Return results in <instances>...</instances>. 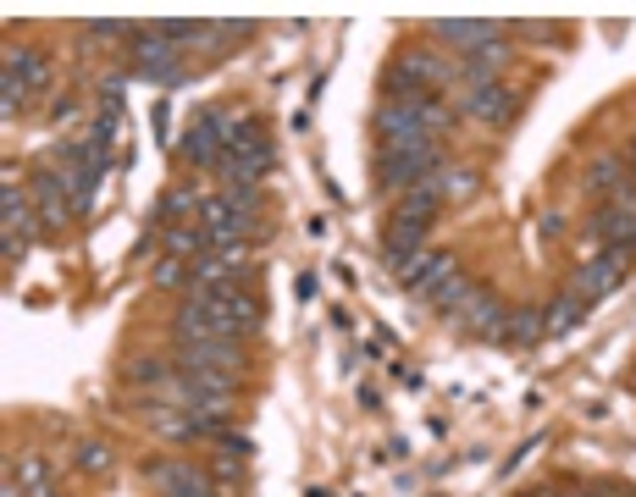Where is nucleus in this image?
Wrapping results in <instances>:
<instances>
[{
  "mask_svg": "<svg viewBox=\"0 0 636 497\" xmlns=\"http://www.w3.org/2000/svg\"><path fill=\"white\" fill-rule=\"evenodd\" d=\"M632 392H636V376H632Z\"/></svg>",
  "mask_w": 636,
  "mask_h": 497,
  "instance_id": "obj_31",
  "label": "nucleus"
},
{
  "mask_svg": "<svg viewBox=\"0 0 636 497\" xmlns=\"http://www.w3.org/2000/svg\"><path fill=\"white\" fill-rule=\"evenodd\" d=\"M199 210H205V199H199L194 188H166V193H160V205H156V227H160V232L188 227Z\"/></svg>",
  "mask_w": 636,
  "mask_h": 497,
  "instance_id": "obj_16",
  "label": "nucleus"
},
{
  "mask_svg": "<svg viewBox=\"0 0 636 497\" xmlns=\"http://www.w3.org/2000/svg\"><path fill=\"white\" fill-rule=\"evenodd\" d=\"M454 117L460 111L443 106L438 95H415V100H382L371 122H376L382 145H410V139H443Z\"/></svg>",
  "mask_w": 636,
  "mask_h": 497,
  "instance_id": "obj_1",
  "label": "nucleus"
},
{
  "mask_svg": "<svg viewBox=\"0 0 636 497\" xmlns=\"http://www.w3.org/2000/svg\"><path fill=\"white\" fill-rule=\"evenodd\" d=\"M454 327L471 331V337H487V342H503V331H509V316H503V305H498L487 288H477V294H471V305L454 316Z\"/></svg>",
  "mask_w": 636,
  "mask_h": 497,
  "instance_id": "obj_14",
  "label": "nucleus"
},
{
  "mask_svg": "<svg viewBox=\"0 0 636 497\" xmlns=\"http://www.w3.org/2000/svg\"><path fill=\"white\" fill-rule=\"evenodd\" d=\"M145 481L160 497H227L205 470H194L188 459H145Z\"/></svg>",
  "mask_w": 636,
  "mask_h": 497,
  "instance_id": "obj_5",
  "label": "nucleus"
},
{
  "mask_svg": "<svg viewBox=\"0 0 636 497\" xmlns=\"http://www.w3.org/2000/svg\"><path fill=\"white\" fill-rule=\"evenodd\" d=\"M454 111L481 122V128H503V122H515L520 100H515V89H503V83H481V89H460Z\"/></svg>",
  "mask_w": 636,
  "mask_h": 497,
  "instance_id": "obj_11",
  "label": "nucleus"
},
{
  "mask_svg": "<svg viewBox=\"0 0 636 497\" xmlns=\"http://www.w3.org/2000/svg\"><path fill=\"white\" fill-rule=\"evenodd\" d=\"M626 188H632V177H626V161H620V156H598V161L587 166V193H598L604 205L620 199Z\"/></svg>",
  "mask_w": 636,
  "mask_h": 497,
  "instance_id": "obj_17",
  "label": "nucleus"
},
{
  "mask_svg": "<svg viewBox=\"0 0 636 497\" xmlns=\"http://www.w3.org/2000/svg\"><path fill=\"white\" fill-rule=\"evenodd\" d=\"M45 497H56V493H45Z\"/></svg>",
  "mask_w": 636,
  "mask_h": 497,
  "instance_id": "obj_32",
  "label": "nucleus"
},
{
  "mask_svg": "<svg viewBox=\"0 0 636 497\" xmlns=\"http://www.w3.org/2000/svg\"><path fill=\"white\" fill-rule=\"evenodd\" d=\"M134 387H150V392H160L172 376H177V365H166V359H128V370H123Z\"/></svg>",
  "mask_w": 636,
  "mask_h": 497,
  "instance_id": "obj_23",
  "label": "nucleus"
},
{
  "mask_svg": "<svg viewBox=\"0 0 636 497\" xmlns=\"http://www.w3.org/2000/svg\"><path fill=\"white\" fill-rule=\"evenodd\" d=\"M22 100H28V89H22V83H11V78H0V117H6V122L22 111Z\"/></svg>",
  "mask_w": 636,
  "mask_h": 497,
  "instance_id": "obj_28",
  "label": "nucleus"
},
{
  "mask_svg": "<svg viewBox=\"0 0 636 497\" xmlns=\"http://www.w3.org/2000/svg\"><path fill=\"white\" fill-rule=\"evenodd\" d=\"M199 227L211 232V243H216V249H227V243H249V238L261 232V216H249V210H238V205H227V199L216 193V199H205Z\"/></svg>",
  "mask_w": 636,
  "mask_h": 497,
  "instance_id": "obj_9",
  "label": "nucleus"
},
{
  "mask_svg": "<svg viewBox=\"0 0 636 497\" xmlns=\"http://www.w3.org/2000/svg\"><path fill=\"white\" fill-rule=\"evenodd\" d=\"M471 294H477V282H466V277H449V282L432 294V305H438L443 316H460V310L471 305Z\"/></svg>",
  "mask_w": 636,
  "mask_h": 497,
  "instance_id": "obj_25",
  "label": "nucleus"
},
{
  "mask_svg": "<svg viewBox=\"0 0 636 497\" xmlns=\"http://www.w3.org/2000/svg\"><path fill=\"white\" fill-rule=\"evenodd\" d=\"M150 282H156L160 294H177V288H194V260H177V255H166V260H156V271H150Z\"/></svg>",
  "mask_w": 636,
  "mask_h": 497,
  "instance_id": "obj_22",
  "label": "nucleus"
},
{
  "mask_svg": "<svg viewBox=\"0 0 636 497\" xmlns=\"http://www.w3.org/2000/svg\"><path fill=\"white\" fill-rule=\"evenodd\" d=\"M587 232H593V243L609 255V249H620V255H636V182L620 193V199H609V205H598V216L587 221Z\"/></svg>",
  "mask_w": 636,
  "mask_h": 497,
  "instance_id": "obj_3",
  "label": "nucleus"
},
{
  "mask_svg": "<svg viewBox=\"0 0 636 497\" xmlns=\"http://www.w3.org/2000/svg\"><path fill=\"white\" fill-rule=\"evenodd\" d=\"M0 78H11V83H22V89H39V83H45V56H39V50L11 44V50H6V61H0Z\"/></svg>",
  "mask_w": 636,
  "mask_h": 497,
  "instance_id": "obj_19",
  "label": "nucleus"
},
{
  "mask_svg": "<svg viewBox=\"0 0 636 497\" xmlns=\"http://www.w3.org/2000/svg\"><path fill=\"white\" fill-rule=\"evenodd\" d=\"M565 497H598V493H593V487H570Z\"/></svg>",
  "mask_w": 636,
  "mask_h": 497,
  "instance_id": "obj_29",
  "label": "nucleus"
},
{
  "mask_svg": "<svg viewBox=\"0 0 636 497\" xmlns=\"http://www.w3.org/2000/svg\"><path fill=\"white\" fill-rule=\"evenodd\" d=\"M626 497H636V493H626Z\"/></svg>",
  "mask_w": 636,
  "mask_h": 497,
  "instance_id": "obj_33",
  "label": "nucleus"
},
{
  "mask_svg": "<svg viewBox=\"0 0 636 497\" xmlns=\"http://www.w3.org/2000/svg\"><path fill=\"white\" fill-rule=\"evenodd\" d=\"M227 133H233V117H227V111H199V122L183 133L177 156L188 166H222V156H227Z\"/></svg>",
  "mask_w": 636,
  "mask_h": 497,
  "instance_id": "obj_6",
  "label": "nucleus"
},
{
  "mask_svg": "<svg viewBox=\"0 0 636 497\" xmlns=\"http://www.w3.org/2000/svg\"><path fill=\"white\" fill-rule=\"evenodd\" d=\"M222 199H227V205H238V210H249V216H261V188H255V182H227V188H222Z\"/></svg>",
  "mask_w": 636,
  "mask_h": 497,
  "instance_id": "obj_27",
  "label": "nucleus"
},
{
  "mask_svg": "<svg viewBox=\"0 0 636 497\" xmlns=\"http://www.w3.org/2000/svg\"><path fill=\"white\" fill-rule=\"evenodd\" d=\"M17 487L28 497H45L50 493V465H45L39 454H22V459H17Z\"/></svg>",
  "mask_w": 636,
  "mask_h": 497,
  "instance_id": "obj_24",
  "label": "nucleus"
},
{
  "mask_svg": "<svg viewBox=\"0 0 636 497\" xmlns=\"http://www.w3.org/2000/svg\"><path fill=\"white\" fill-rule=\"evenodd\" d=\"M587 316H593V305H587V299H576L570 288H565V294H559V299L542 310V321H548V331H554V337H559V331H576Z\"/></svg>",
  "mask_w": 636,
  "mask_h": 497,
  "instance_id": "obj_20",
  "label": "nucleus"
},
{
  "mask_svg": "<svg viewBox=\"0 0 636 497\" xmlns=\"http://www.w3.org/2000/svg\"><path fill=\"white\" fill-rule=\"evenodd\" d=\"M460 61V89H481V83H503V67H509V39H492L471 56H454Z\"/></svg>",
  "mask_w": 636,
  "mask_h": 497,
  "instance_id": "obj_13",
  "label": "nucleus"
},
{
  "mask_svg": "<svg viewBox=\"0 0 636 497\" xmlns=\"http://www.w3.org/2000/svg\"><path fill=\"white\" fill-rule=\"evenodd\" d=\"M183 44H172V39H160L156 28H139V39H134V78H145V83H177L183 78Z\"/></svg>",
  "mask_w": 636,
  "mask_h": 497,
  "instance_id": "obj_4",
  "label": "nucleus"
},
{
  "mask_svg": "<svg viewBox=\"0 0 636 497\" xmlns=\"http://www.w3.org/2000/svg\"><path fill=\"white\" fill-rule=\"evenodd\" d=\"M520 497H548V493H520Z\"/></svg>",
  "mask_w": 636,
  "mask_h": 497,
  "instance_id": "obj_30",
  "label": "nucleus"
},
{
  "mask_svg": "<svg viewBox=\"0 0 636 497\" xmlns=\"http://www.w3.org/2000/svg\"><path fill=\"white\" fill-rule=\"evenodd\" d=\"M626 266H632V255H620V249L593 255V260H581V266H576L570 294H576V299H587V305H598V299H609V294L626 282Z\"/></svg>",
  "mask_w": 636,
  "mask_h": 497,
  "instance_id": "obj_8",
  "label": "nucleus"
},
{
  "mask_svg": "<svg viewBox=\"0 0 636 497\" xmlns=\"http://www.w3.org/2000/svg\"><path fill=\"white\" fill-rule=\"evenodd\" d=\"M537 337H548V321H542V310H531V305L509 310V331H503V342H515V348H531Z\"/></svg>",
  "mask_w": 636,
  "mask_h": 497,
  "instance_id": "obj_21",
  "label": "nucleus"
},
{
  "mask_svg": "<svg viewBox=\"0 0 636 497\" xmlns=\"http://www.w3.org/2000/svg\"><path fill=\"white\" fill-rule=\"evenodd\" d=\"M111 459H117L111 443H84V448H78V470H84V476H106Z\"/></svg>",
  "mask_w": 636,
  "mask_h": 497,
  "instance_id": "obj_26",
  "label": "nucleus"
},
{
  "mask_svg": "<svg viewBox=\"0 0 636 497\" xmlns=\"http://www.w3.org/2000/svg\"><path fill=\"white\" fill-rule=\"evenodd\" d=\"M393 277H399V288H404L410 299H427V305H432V294L454 277V255H443V249H415Z\"/></svg>",
  "mask_w": 636,
  "mask_h": 497,
  "instance_id": "obj_7",
  "label": "nucleus"
},
{
  "mask_svg": "<svg viewBox=\"0 0 636 497\" xmlns=\"http://www.w3.org/2000/svg\"><path fill=\"white\" fill-rule=\"evenodd\" d=\"M177 370L244 376V348H238L233 337H211V342H177Z\"/></svg>",
  "mask_w": 636,
  "mask_h": 497,
  "instance_id": "obj_10",
  "label": "nucleus"
},
{
  "mask_svg": "<svg viewBox=\"0 0 636 497\" xmlns=\"http://www.w3.org/2000/svg\"><path fill=\"white\" fill-rule=\"evenodd\" d=\"M432 39H443V44H454L460 56H471L481 44L503 39V28H498V22H471V17H443V22H432Z\"/></svg>",
  "mask_w": 636,
  "mask_h": 497,
  "instance_id": "obj_15",
  "label": "nucleus"
},
{
  "mask_svg": "<svg viewBox=\"0 0 636 497\" xmlns=\"http://www.w3.org/2000/svg\"><path fill=\"white\" fill-rule=\"evenodd\" d=\"M443 166V139H410V145H382L376 150V188L382 193H410Z\"/></svg>",
  "mask_w": 636,
  "mask_h": 497,
  "instance_id": "obj_2",
  "label": "nucleus"
},
{
  "mask_svg": "<svg viewBox=\"0 0 636 497\" xmlns=\"http://www.w3.org/2000/svg\"><path fill=\"white\" fill-rule=\"evenodd\" d=\"M427 188H432L443 205H454V199H471V193H477V171H471V166H449V161H443L432 177H427Z\"/></svg>",
  "mask_w": 636,
  "mask_h": 497,
  "instance_id": "obj_18",
  "label": "nucleus"
},
{
  "mask_svg": "<svg viewBox=\"0 0 636 497\" xmlns=\"http://www.w3.org/2000/svg\"><path fill=\"white\" fill-rule=\"evenodd\" d=\"M28 193H33V205H39V227H67V221H72V188H67V177H61L56 166L33 171Z\"/></svg>",
  "mask_w": 636,
  "mask_h": 497,
  "instance_id": "obj_12",
  "label": "nucleus"
}]
</instances>
